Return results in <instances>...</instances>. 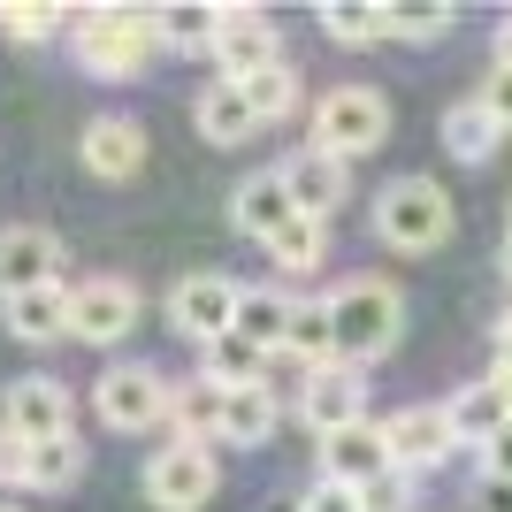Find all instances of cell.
<instances>
[{
    "label": "cell",
    "mask_w": 512,
    "mask_h": 512,
    "mask_svg": "<svg viewBox=\"0 0 512 512\" xmlns=\"http://www.w3.org/2000/svg\"><path fill=\"white\" fill-rule=\"evenodd\" d=\"M406 329V299H398V283L383 276H352L329 291V337H337V360L344 367H367L383 360L390 344Z\"/></svg>",
    "instance_id": "cell-1"
},
{
    "label": "cell",
    "mask_w": 512,
    "mask_h": 512,
    "mask_svg": "<svg viewBox=\"0 0 512 512\" xmlns=\"http://www.w3.org/2000/svg\"><path fill=\"white\" fill-rule=\"evenodd\" d=\"M153 46H161L153 8H85L77 16V62L92 77H138L153 62Z\"/></svg>",
    "instance_id": "cell-2"
},
{
    "label": "cell",
    "mask_w": 512,
    "mask_h": 512,
    "mask_svg": "<svg viewBox=\"0 0 512 512\" xmlns=\"http://www.w3.org/2000/svg\"><path fill=\"white\" fill-rule=\"evenodd\" d=\"M375 237L398 245V253H436L451 237V192L436 176H398L375 199Z\"/></svg>",
    "instance_id": "cell-3"
},
{
    "label": "cell",
    "mask_w": 512,
    "mask_h": 512,
    "mask_svg": "<svg viewBox=\"0 0 512 512\" xmlns=\"http://www.w3.org/2000/svg\"><path fill=\"white\" fill-rule=\"evenodd\" d=\"M390 138V100L367 85H337L321 92L314 107V153H337V161H360V153H375Z\"/></svg>",
    "instance_id": "cell-4"
},
{
    "label": "cell",
    "mask_w": 512,
    "mask_h": 512,
    "mask_svg": "<svg viewBox=\"0 0 512 512\" xmlns=\"http://www.w3.org/2000/svg\"><path fill=\"white\" fill-rule=\"evenodd\" d=\"M92 406H100V421L107 428H123V436H138V428H153V421H169V406H176V383L161 375V367H146V360H115L92 383Z\"/></svg>",
    "instance_id": "cell-5"
},
{
    "label": "cell",
    "mask_w": 512,
    "mask_h": 512,
    "mask_svg": "<svg viewBox=\"0 0 512 512\" xmlns=\"http://www.w3.org/2000/svg\"><path fill=\"white\" fill-rule=\"evenodd\" d=\"M214 490H222V467H214L207 444H184V436H176L169 451L146 459V505L153 512H199Z\"/></svg>",
    "instance_id": "cell-6"
},
{
    "label": "cell",
    "mask_w": 512,
    "mask_h": 512,
    "mask_svg": "<svg viewBox=\"0 0 512 512\" xmlns=\"http://www.w3.org/2000/svg\"><path fill=\"white\" fill-rule=\"evenodd\" d=\"M237 299H245V283H230L222 268H199V276H184L169 291V329L192 344H214L237 329Z\"/></svg>",
    "instance_id": "cell-7"
},
{
    "label": "cell",
    "mask_w": 512,
    "mask_h": 512,
    "mask_svg": "<svg viewBox=\"0 0 512 512\" xmlns=\"http://www.w3.org/2000/svg\"><path fill=\"white\" fill-rule=\"evenodd\" d=\"M299 421L314 428L321 444H329V436H344V428H360V421H367V383H360V367H344V360L314 367V375L299 383Z\"/></svg>",
    "instance_id": "cell-8"
},
{
    "label": "cell",
    "mask_w": 512,
    "mask_h": 512,
    "mask_svg": "<svg viewBox=\"0 0 512 512\" xmlns=\"http://www.w3.org/2000/svg\"><path fill=\"white\" fill-rule=\"evenodd\" d=\"M54 268H62V237L46 230V222H8V230H0V306L23 299V291L62 283Z\"/></svg>",
    "instance_id": "cell-9"
},
{
    "label": "cell",
    "mask_w": 512,
    "mask_h": 512,
    "mask_svg": "<svg viewBox=\"0 0 512 512\" xmlns=\"http://www.w3.org/2000/svg\"><path fill=\"white\" fill-rule=\"evenodd\" d=\"M138 329V291L123 276H92L69 291V337L77 344H123Z\"/></svg>",
    "instance_id": "cell-10"
},
{
    "label": "cell",
    "mask_w": 512,
    "mask_h": 512,
    "mask_svg": "<svg viewBox=\"0 0 512 512\" xmlns=\"http://www.w3.org/2000/svg\"><path fill=\"white\" fill-rule=\"evenodd\" d=\"M383 436H390V467L398 474H428L459 451V428H451L444 406H398L383 421Z\"/></svg>",
    "instance_id": "cell-11"
},
{
    "label": "cell",
    "mask_w": 512,
    "mask_h": 512,
    "mask_svg": "<svg viewBox=\"0 0 512 512\" xmlns=\"http://www.w3.org/2000/svg\"><path fill=\"white\" fill-rule=\"evenodd\" d=\"M214 62H222V85H245L260 69L283 62V39L260 8H222V39H214Z\"/></svg>",
    "instance_id": "cell-12"
},
{
    "label": "cell",
    "mask_w": 512,
    "mask_h": 512,
    "mask_svg": "<svg viewBox=\"0 0 512 512\" xmlns=\"http://www.w3.org/2000/svg\"><path fill=\"white\" fill-rule=\"evenodd\" d=\"M77 161L100 184H130V176L146 169V123L138 115H92L85 138H77Z\"/></svg>",
    "instance_id": "cell-13"
},
{
    "label": "cell",
    "mask_w": 512,
    "mask_h": 512,
    "mask_svg": "<svg viewBox=\"0 0 512 512\" xmlns=\"http://www.w3.org/2000/svg\"><path fill=\"white\" fill-rule=\"evenodd\" d=\"M0 428H16L23 444L69 436V383H54V375H16L8 398H0Z\"/></svg>",
    "instance_id": "cell-14"
},
{
    "label": "cell",
    "mask_w": 512,
    "mask_h": 512,
    "mask_svg": "<svg viewBox=\"0 0 512 512\" xmlns=\"http://www.w3.org/2000/svg\"><path fill=\"white\" fill-rule=\"evenodd\" d=\"M230 222L245 237H260V245H276L291 222H299V199H291V184H283V169H260V176H245L230 192Z\"/></svg>",
    "instance_id": "cell-15"
},
{
    "label": "cell",
    "mask_w": 512,
    "mask_h": 512,
    "mask_svg": "<svg viewBox=\"0 0 512 512\" xmlns=\"http://www.w3.org/2000/svg\"><path fill=\"white\" fill-rule=\"evenodd\" d=\"M283 184H291V199H299L306 222H329V214L352 199V161H337V153H291L283 161Z\"/></svg>",
    "instance_id": "cell-16"
},
{
    "label": "cell",
    "mask_w": 512,
    "mask_h": 512,
    "mask_svg": "<svg viewBox=\"0 0 512 512\" xmlns=\"http://www.w3.org/2000/svg\"><path fill=\"white\" fill-rule=\"evenodd\" d=\"M383 474H390V436L375 421H360V428H344V436L321 444V482L367 490V482H383Z\"/></svg>",
    "instance_id": "cell-17"
},
{
    "label": "cell",
    "mask_w": 512,
    "mask_h": 512,
    "mask_svg": "<svg viewBox=\"0 0 512 512\" xmlns=\"http://www.w3.org/2000/svg\"><path fill=\"white\" fill-rule=\"evenodd\" d=\"M444 413H451V428H459V444H474V451H482V444L497 436V428L512 421V390L497 383V375H482V383H459V390H451V398H444Z\"/></svg>",
    "instance_id": "cell-18"
},
{
    "label": "cell",
    "mask_w": 512,
    "mask_h": 512,
    "mask_svg": "<svg viewBox=\"0 0 512 512\" xmlns=\"http://www.w3.org/2000/svg\"><path fill=\"white\" fill-rule=\"evenodd\" d=\"M0 329L23 344H62L69 337V283H46V291H23V299L0 306Z\"/></svg>",
    "instance_id": "cell-19"
},
{
    "label": "cell",
    "mask_w": 512,
    "mask_h": 512,
    "mask_svg": "<svg viewBox=\"0 0 512 512\" xmlns=\"http://www.w3.org/2000/svg\"><path fill=\"white\" fill-rule=\"evenodd\" d=\"M192 123H199L207 146H245V138L260 130V115H253V100H245L237 85H207L199 107H192Z\"/></svg>",
    "instance_id": "cell-20"
},
{
    "label": "cell",
    "mask_w": 512,
    "mask_h": 512,
    "mask_svg": "<svg viewBox=\"0 0 512 512\" xmlns=\"http://www.w3.org/2000/svg\"><path fill=\"white\" fill-rule=\"evenodd\" d=\"M505 146V130H497V115L482 100H459V107H444V153L451 161H467V169H482L490 153Z\"/></svg>",
    "instance_id": "cell-21"
},
{
    "label": "cell",
    "mask_w": 512,
    "mask_h": 512,
    "mask_svg": "<svg viewBox=\"0 0 512 512\" xmlns=\"http://www.w3.org/2000/svg\"><path fill=\"white\" fill-rule=\"evenodd\" d=\"M291 306L283 291H260V283H245V299H237V329L230 337H245L253 352H283V337H291Z\"/></svg>",
    "instance_id": "cell-22"
},
{
    "label": "cell",
    "mask_w": 512,
    "mask_h": 512,
    "mask_svg": "<svg viewBox=\"0 0 512 512\" xmlns=\"http://www.w3.org/2000/svg\"><path fill=\"white\" fill-rule=\"evenodd\" d=\"M222 413H230V383H214V375H192V383H176L169 421L184 428V444H207V436H222Z\"/></svg>",
    "instance_id": "cell-23"
},
{
    "label": "cell",
    "mask_w": 512,
    "mask_h": 512,
    "mask_svg": "<svg viewBox=\"0 0 512 512\" xmlns=\"http://www.w3.org/2000/svg\"><path fill=\"white\" fill-rule=\"evenodd\" d=\"M153 31H161V46H176V54H199L214 39H222V8H207V0H169V8H153Z\"/></svg>",
    "instance_id": "cell-24"
},
{
    "label": "cell",
    "mask_w": 512,
    "mask_h": 512,
    "mask_svg": "<svg viewBox=\"0 0 512 512\" xmlns=\"http://www.w3.org/2000/svg\"><path fill=\"white\" fill-rule=\"evenodd\" d=\"M283 360H299L306 375L337 360V337H329V299H299V306H291V337H283Z\"/></svg>",
    "instance_id": "cell-25"
},
{
    "label": "cell",
    "mask_w": 512,
    "mask_h": 512,
    "mask_svg": "<svg viewBox=\"0 0 512 512\" xmlns=\"http://www.w3.org/2000/svg\"><path fill=\"white\" fill-rule=\"evenodd\" d=\"M276 390L268 383H253V390H230V413H222V444H268V436H276Z\"/></svg>",
    "instance_id": "cell-26"
},
{
    "label": "cell",
    "mask_w": 512,
    "mask_h": 512,
    "mask_svg": "<svg viewBox=\"0 0 512 512\" xmlns=\"http://www.w3.org/2000/svg\"><path fill=\"white\" fill-rule=\"evenodd\" d=\"M321 31L337 46H375V39H390V8L383 0H329V8H321Z\"/></svg>",
    "instance_id": "cell-27"
},
{
    "label": "cell",
    "mask_w": 512,
    "mask_h": 512,
    "mask_svg": "<svg viewBox=\"0 0 512 512\" xmlns=\"http://www.w3.org/2000/svg\"><path fill=\"white\" fill-rule=\"evenodd\" d=\"M77 474H85V444L77 436H46V444H31V490H77Z\"/></svg>",
    "instance_id": "cell-28"
},
{
    "label": "cell",
    "mask_w": 512,
    "mask_h": 512,
    "mask_svg": "<svg viewBox=\"0 0 512 512\" xmlns=\"http://www.w3.org/2000/svg\"><path fill=\"white\" fill-rule=\"evenodd\" d=\"M199 352H207V375H214V383H230V390L268 383V352H253L245 337H214V344H199Z\"/></svg>",
    "instance_id": "cell-29"
},
{
    "label": "cell",
    "mask_w": 512,
    "mask_h": 512,
    "mask_svg": "<svg viewBox=\"0 0 512 512\" xmlns=\"http://www.w3.org/2000/svg\"><path fill=\"white\" fill-rule=\"evenodd\" d=\"M62 23H77V16L46 8V0H0V39H16V46H46Z\"/></svg>",
    "instance_id": "cell-30"
},
{
    "label": "cell",
    "mask_w": 512,
    "mask_h": 512,
    "mask_svg": "<svg viewBox=\"0 0 512 512\" xmlns=\"http://www.w3.org/2000/svg\"><path fill=\"white\" fill-rule=\"evenodd\" d=\"M451 23H459V8H444V0H398L390 8V39L428 46V39H451Z\"/></svg>",
    "instance_id": "cell-31"
},
{
    "label": "cell",
    "mask_w": 512,
    "mask_h": 512,
    "mask_svg": "<svg viewBox=\"0 0 512 512\" xmlns=\"http://www.w3.org/2000/svg\"><path fill=\"white\" fill-rule=\"evenodd\" d=\"M237 92L253 100V115H260V123H283V115L299 107V69H291V62H276V69H260V77H245Z\"/></svg>",
    "instance_id": "cell-32"
},
{
    "label": "cell",
    "mask_w": 512,
    "mask_h": 512,
    "mask_svg": "<svg viewBox=\"0 0 512 512\" xmlns=\"http://www.w3.org/2000/svg\"><path fill=\"white\" fill-rule=\"evenodd\" d=\"M321 253H329V222H306V214L276 237V245H268V260H276V268H291V276L321 268Z\"/></svg>",
    "instance_id": "cell-33"
},
{
    "label": "cell",
    "mask_w": 512,
    "mask_h": 512,
    "mask_svg": "<svg viewBox=\"0 0 512 512\" xmlns=\"http://www.w3.org/2000/svg\"><path fill=\"white\" fill-rule=\"evenodd\" d=\"M360 512H413V474L390 467L383 482H367V490H360Z\"/></svg>",
    "instance_id": "cell-34"
},
{
    "label": "cell",
    "mask_w": 512,
    "mask_h": 512,
    "mask_svg": "<svg viewBox=\"0 0 512 512\" xmlns=\"http://www.w3.org/2000/svg\"><path fill=\"white\" fill-rule=\"evenodd\" d=\"M0 490H31V444L16 428H0Z\"/></svg>",
    "instance_id": "cell-35"
},
{
    "label": "cell",
    "mask_w": 512,
    "mask_h": 512,
    "mask_svg": "<svg viewBox=\"0 0 512 512\" xmlns=\"http://www.w3.org/2000/svg\"><path fill=\"white\" fill-rule=\"evenodd\" d=\"M291 512H360V490H344V482H314Z\"/></svg>",
    "instance_id": "cell-36"
},
{
    "label": "cell",
    "mask_w": 512,
    "mask_h": 512,
    "mask_svg": "<svg viewBox=\"0 0 512 512\" xmlns=\"http://www.w3.org/2000/svg\"><path fill=\"white\" fill-rule=\"evenodd\" d=\"M482 482H512V421L482 444Z\"/></svg>",
    "instance_id": "cell-37"
},
{
    "label": "cell",
    "mask_w": 512,
    "mask_h": 512,
    "mask_svg": "<svg viewBox=\"0 0 512 512\" xmlns=\"http://www.w3.org/2000/svg\"><path fill=\"white\" fill-rule=\"evenodd\" d=\"M474 100L497 115V130H512V69H490V85L474 92Z\"/></svg>",
    "instance_id": "cell-38"
},
{
    "label": "cell",
    "mask_w": 512,
    "mask_h": 512,
    "mask_svg": "<svg viewBox=\"0 0 512 512\" xmlns=\"http://www.w3.org/2000/svg\"><path fill=\"white\" fill-rule=\"evenodd\" d=\"M474 512H512V482H482V490H474Z\"/></svg>",
    "instance_id": "cell-39"
},
{
    "label": "cell",
    "mask_w": 512,
    "mask_h": 512,
    "mask_svg": "<svg viewBox=\"0 0 512 512\" xmlns=\"http://www.w3.org/2000/svg\"><path fill=\"white\" fill-rule=\"evenodd\" d=\"M497 375H512V306H505V321H497Z\"/></svg>",
    "instance_id": "cell-40"
},
{
    "label": "cell",
    "mask_w": 512,
    "mask_h": 512,
    "mask_svg": "<svg viewBox=\"0 0 512 512\" xmlns=\"http://www.w3.org/2000/svg\"><path fill=\"white\" fill-rule=\"evenodd\" d=\"M497 69H512V16L497 23Z\"/></svg>",
    "instance_id": "cell-41"
},
{
    "label": "cell",
    "mask_w": 512,
    "mask_h": 512,
    "mask_svg": "<svg viewBox=\"0 0 512 512\" xmlns=\"http://www.w3.org/2000/svg\"><path fill=\"white\" fill-rule=\"evenodd\" d=\"M497 268H505V283H512V237H505V245H497Z\"/></svg>",
    "instance_id": "cell-42"
},
{
    "label": "cell",
    "mask_w": 512,
    "mask_h": 512,
    "mask_svg": "<svg viewBox=\"0 0 512 512\" xmlns=\"http://www.w3.org/2000/svg\"><path fill=\"white\" fill-rule=\"evenodd\" d=\"M0 512H16V505H8V497H0Z\"/></svg>",
    "instance_id": "cell-43"
},
{
    "label": "cell",
    "mask_w": 512,
    "mask_h": 512,
    "mask_svg": "<svg viewBox=\"0 0 512 512\" xmlns=\"http://www.w3.org/2000/svg\"><path fill=\"white\" fill-rule=\"evenodd\" d=\"M505 237H512V214H505Z\"/></svg>",
    "instance_id": "cell-44"
}]
</instances>
